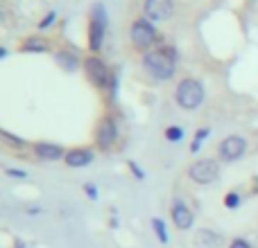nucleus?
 Returning a JSON list of instances; mask_svg holds the SVG:
<instances>
[{
	"mask_svg": "<svg viewBox=\"0 0 258 248\" xmlns=\"http://www.w3.org/2000/svg\"><path fill=\"white\" fill-rule=\"evenodd\" d=\"M179 54L172 45H161L143 54V68L154 81H170L177 75Z\"/></svg>",
	"mask_w": 258,
	"mask_h": 248,
	"instance_id": "obj_1",
	"label": "nucleus"
},
{
	"mask_svg": "<svg viewBox=\"0 0 258 248\" xmlns=\"http://www.w3.org/2000/svg\"><path fill=\"white\" fill-rule=\"evenodd\" d=\"M206 99V90H204V84L200 79H192V77H186L177 84L174 88V102L177 106H181L183 111H195L204 104Z\"/></svg>",
	"mask_w": 258,
	"mask_h": 248,
	"instance_id": "obj_2",
	"label": "nucleus"
},
{
	"mask_svg": "<svg viewBox=\"0 0 258 248\" xmlns=\"http://www.w3.org/2000/svg\"><path fill=\"white\" fill-rule=\"evenodd\" d=\"M129 36H132V45L136 50H141L143 54L154 50L159 41V30H156V23H152L150 18L141 16L132 23V30H129Z\"/></svg>",
	"mask_w": 258,
	"mask_h": 248,
	"instance_id": "obj_3",
	"label": "nucleus"
},
{
	"mask_svg": "<svg viewBox=\"0 0 258 248\" xmlns=\"http://www.w3.org/2000/svg\"><path fill=\"white\" fill-rule=\"evenodd\" d=\"M109 30V14L104 9V5H93L91 9V23H89V50L93 54H98L104 45Z\"/></svg>",
	"mask_w": 258,
	"mask_h": 248,
	"instance_id": "obj_4",
	"label": "nucleus"
},
{
	"mask_svg": "<svg viewBox=\"0 0 258 248\" xmlns=\"http://www.w3.org/2000/svg\"><path fill=\"white\" fill-rule=\"evenodd\" d=\"M188 176L197 185H211L220 178V165L213 158H200L188 167Z\"/></svg>",
	"mask_w": 258,
	"mask_h": 248,
	"instance_id": "obj_5",
	"label": "nucleus"
},
{
	"mask_svg": "<svg viewBox=\"0 0 258 248\" xmlns=\"http://www.w3.org/2000/svg\"><path fill=\"white\" fill-rule=\"evenodd\" d=\"M84 70L89 81L100 90H107L109 88V81H111V70L109 66L98 57V54H91L89 59H84Z\"/></svg>",
	"mask_w": 258,
	"mask_h": 248,
	"instance_id": "obj_6",
	"label": "nucleus"
},
{
	"mask_svg": "<svg viewBox=\"0 0 258 248\" xmlns=\"http://www.w3.org/2000/svg\"><path fill=\"white\" fill-rule=\"evenodd\" d=\"M118 136H120V127H118L116 117L107 115V117H102V120H100L98 129H95V145H98V149L109 151V149H113V147H116Z\"/></svg>",
	"mask_w": 258,
	"mask_h": 248,
	"instance_id": "obj_7",
	"label": "nucleus"
},
{
	"mask_svg": "<svg viewBox=\"0 0 258 248\" xmlns=\"http://www.w3.org/2000/svg\"><path fill=\"white\" fill-rule=\"evenodd\" d=\"M247 149H249V142L242 136H229L218 145V156L222 163H236V160L245 158Z\"/></svg>",
	"mask_w": 258,
	"mask_h": 248,
	"instance_id": "obj_8",
	"label": "nucleus"
},
{
	"mask_svg": "<svg viewBox=\"0 0 258 248\" xmlns=\"http://www.w3.org/2000/svg\"><path fill=\"white\" fill-rule=\"evenodd\" d=\"M174 14V0H145L143 5V16L152 23H165Z\"/></svg>",
	"mask_w": 258,
	"mask_h": 248,
	"instance_id": "obj_9",
	"label": "nucleus"
},
{
	"mask_svg": "<svg viewBox=\"0 0 258 248\" xmlns=\"http://www.w3.org/2000/svg\"><path fill=\"white\" fill-rule=\"evenodd\" d=\"M170 217H172V223L179 230H190V228L195 226V212H192L186 201H181V199H174L172 208H170Z\"/></svg>",
	"mask_w": 258,
	"mask_h": 248,
	"instance_id": "obj_10",
	"label": "nucleus"
},
{
	"mask_svg": "<svg viewBox=\"0 0 258 248\" xmlns=\"http://www.w3.org/2000/svg\"><path fill=\"white\" fill-rule=\"evenodd\" d=\"M32 149H34L36 158L45 160V163H57V160H63L66 158V154H68V151L63 149L61 145H57V142H36Z\"/></svg>",
	"mask_w": 258,
	"mask_h": 248,
	"instance_id": "obj_11",
	"label": "nucleus"
},
{
	"mask_svg": "<svg viewBox=\"0 0 258 248\" xmlns=\"http://www.w3.org/2000/svg\"><path fill=\"white\" fill-rule=\"evenodd\" d=\"M93 158H95V154L91 149H86V147H77V149H68V154H66L63 160H66V165L73 167V169H84L93 163Z\"/></svg>",
	"mask_w": 258,
	"mask_h": 248,
	"instance_id": "obj_12",
	"label": "nucleus"
},
{
	"mask_svg": "<svg viewBox=\"0 0 258 248\" xmlns=\"http://www.w3.org/2000/svg\"><path fill=\"white\" fill-rule=\"evenodd\" d=\"M192 246L195 248H220L222 246V237L215 230L202 228V230H197L195 237H192Z\"/></svg>",
	"mask_w": 258,
	"mask_h": 248,
	"instance_id": "obj_13",
	"label": "nucleus"
},
{
	"mask_svg": "<svg viewBox=\"0 0 258 248\" xmlns=\"http://www.w3.org/2000/svg\"><path fill=\"white\" fill-rule=\"evenodd\" d=\"M54 61H57V66H61L66 72H75L77 68L82 66L80 57H77L75 52H71V50H59V52H54Z\"/></svg>",
	"mask_w": 258,
	"mask_h": 248,
	"instance_id": "obj_14",
	"label": "nucleus"
},
{
	"mask_svg": "<svg viewBox=\"0 0 258 248\" xmlns=\"http://www.w3.org/2000/svg\"><path fill=\"white\" fill-rule=\"evenodd\" d=\"M21 50L27 54H45V52H50V43L45 39H41V36H32V39H27L23 43Z\"/></svg>",
	"mask_w": 258,
	"mask_h": 248,
	"instance_id": "obj_15",
	"label": "nucleus"
},
{
	"mask_svg": "<svg viewBox=\"0 0 258 248\" xmlns=\"http://www.w3.org/2000/svg\"><path fill=\"white\" fill-rule=\"evenodd\" d=\"M152 230H154L156 239H159L161 244H168V241H170V230H168V223H165L161 217H154V219H152Z\"/></svg>",
	"mask_w": 258,
	"mask_h": 248,
	"instance_id": "obj_16",
	"label": "nucleus"
},
{
	"mask_svg": "<svg viewBox=\"0 0 258 248\" xmlns=\"http://www.w3.org/2000/svg\"><path fill=\"white\" fill-rule=\"evenodd\" d=\"M211 138V129L209 127H204V129H200V131L192 136V142H190V154H200L202 151V147H204V142Z\"/></svg>",
	"mask_w": 258,
	"mask_h": 248,
	"instance_id": "obj_17",
	"label": "nucleus"
},
{
	"mask_svg": "<svg viewBox=\"0 0 258 248\" xmlns=\"http://www.w3.org/2000/svg\"><path fill=\"white\" fill-rule=\"evenodd\" d=\"M163 138L170 142V145H177V142H181L183 138H186V129L183 127H177V124H172V127H168L163 131Z\"/></svg>",
	"mask_w": 258,
	"mask_h": 248,
	"instance_id": "obj_18",
	"label": "nucleus"
},
{
	"mask_svg": "<svg viewBox=\"0 0 258 248\" xmlns=\"http://www.w3.org/2000/svg\"><path fill=\"white\" fill-rule=\"evenodd\" d=\"M240 205H242V194L240 192H236V190L227 192V196H224V208L227 210H238Z\"/></svg>",
	"mask_w": 258,
	"mask_h": 248,
	"instance_id": "obj_19",
	"label": "nucleus"
},
{
	"mask_svg": "<svg viewBox=\"0 0 258 248\" xmlns=\"http://www.w3.org/2000/svg\"><path fill=\"white\" fill-rule=\"evenodd\" d=\"M118 84H120V77H118V72H111V81H109V88H107V95L111 102H116L118 99Z\"/></svg>",
	"mask_w": 258,
	"mask_h": 248,
	"instance_id": "obj_20",
	"label": "nucleus"
},
{
	"mask_svg": "<svg viewBox=\"0 0 258 248\" xmlns=\"http://www.w3.org/2000/svg\"><path fill=\"white\" fill-rule=\"evenodd\" d=\"M57 18H59V14L54 12V9H50L48 14H45L43 18H41V23H39V30H50V27L57 23Z\"/></svg>",
	"mask_w": 258,
	"mask_h": 248,
	"instance_id": "obj_21",
	"label": "nucleus"
},
{
	"mask_svg": "<svg viewBox=\"0 0 258 248\" xmlns=\"http://www.w3.org/2000/svg\"><path fill=\"white\" fill-rule=\"evenodd\" d=\"M84 194L89 196L91 201H98L100 199V190H98V185H95V183H84Z\"/></svg>",
	"mask_w": 258,
	"mask_h": 248,
	"instance_id": "obj_22",
	"label": "nucleus"
},
{
	"mask_svg": "<svg viewBox=\"0 0 258 248\" xmlns=\"http://www.w3.org/2000/svg\"><path fill=\"white\" fill-rule=\"evenodd\" d=\"M3 138H5V140H7V142H12L14 147H27V142L23 140V138L12 136V133H9V131H3Z\"/></svg>",
	"mask_w": 258,
	"mask_h": 248,
	"instance_id": "obj_23",
	"label": "nucleus"
},
{
	"mask_svg": "<svg viewBox=\"0 0 258 248\" xmlns=\"http://www.w3.org/2000/svg\"><path fill=\"white\" fill-rule=\"evenodd\" d=\"M5 174L9 178H27V172L25 169H14V167H5Z\"/></svg>",
	"mask_w": 258,
	"mask_h": 248,
	"instance_id": "obj_24",
	"label": "nucleus"
},
{
	"mask_svg": "<svg viewBox=\"0 0 258 248\" xmlns=\"http://www.w3.org/2000/svg\"><path fill=\"white\" fill-rule=\"evenodd\" d=\"M129 169H132V174L138 178V181H143V178H145V172H143V169H141V165H138V163H134V160H129Z\"/></svg>",
	"mask_w": 258,
	"mask_h": 248,
	"instance_id": "obj_25",
	"label": "nucleus"
},
{
	"mask_svg": "<svg viewBox=\"0 0 258 248\" xmlns=\"http://www.w3.org/2000/svg\"><path fill=\"white\" fill-rule=\"evenodd\" d=\"M229 248H254V246H251L245 237H238V239H233L231 244H229Z\"/></svg>",
	"mask_w": 258,
	"mask_h": 248,
	"instance_id": "obj_26",
	"label": "nucleus"
},
{
	"mask_svg": "<svg viewBox=\"0 0 258 248\" xmlns=\"http://www.w3.org/2000/svg\"><path fill=\"white\" fill-rule=\"evenodd\" d=\"M7 54H9V50H7V48L0 50V59H7Z\"/></svg>",
	"mask_w": 258,
	"mask_h": 248,
	"instance_id": "obj_27",
	"label": "nucleus"
}]
</instances>
